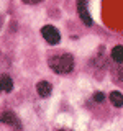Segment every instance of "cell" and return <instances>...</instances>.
I'll list each match as a JSON object with an SVG mask.
<instances>
[{
  "instance_id": "obj_2",
  "label": "cell",
  "mask_w": 123,
  "mask_h": 131,
  "mask_svg": "<svg viewBox=\"0 0 123 131\" xmlns=\"http://www.w3.org/2000/svg\"><path fill=\"white\" fill-rule=\"evenodd\" d=\"M41 36H43V38L46 39V43H49V44H57L59 39H61L59 31H57L54 26H51V25H46V26L41 28Z\"/></svg>"
},
{
  "instance_id": "obj_3",
  "label": "cell",
  "mask_w": 123,
  "mask_h": 131,
  "mask_svg": "<svg viewBox=\"0 0 123 131\" xmlns=\"http://www.w3.org/2000/svg\"><path fill=\"white\" fill-rule=\"evenodd\" d=\"M77 12H79V16L84 21V25L90 26L92 25V16H90L89 10H87V0H77Z\"/></svg>"
},
{
  "instance_id": "obj_5",
  "label": "cell",
  "mask_w": 123,
  "mask_h": 131,
  "mask_svg": "<svg viewBox=\"0 0 123 131\" xmlns=\"http://www.w3.org/2000/svg\"><path fill=\"white\" fill-rule=\"evenodd\" d=\"M12 89H13V80H12V77L7 75V74H2V75H0V92L8 93V92H12Z\"/></svg>"
},
{
  "instance_id": "obj_9",
  "label": "cell",
  "mask_w": 123,
  "mask_h": 131,
  "mask_svg": "<svg viewBox=\"0 0 123 131\" xmlns=\"http://www.w3.org/2000/svg\"><path fill=\"white\" fill-rule=\"evenodd\" d=\"M94 100L98 102V103H102V102L105 100V95H104V92H95L94 93Z\"/></svg>"
},
{
  "instance_id": "obj_6",
  "label": "cell",
  "mask_w": 123,
  "mask_h": 131,
  "mask_svg": "<svg viewBox=\"0 0 123 131\" xmlns=\"http://www.w3.org/2000/svg\"><path fill=\"white\" fill-rule=\"evenodd\" d=\"M36 90H38L39 97L46 98V97L51 95V90H53V87H51V84H49V82H46V80H41V82H38V85H36Z\"/></svg>"
},
{
  "instance_id": "obj_4",
  "label": "cell",
  "mask_w": 123,
  "mask_h": 131,
  "mask_svg": "<svg viewBox=\"0 0 123 131\" xmlns=\"http://www.w3.org/2000/svg\"><path fill=\"white\" fill-rule=\"evenodd\" d=\"M0 121L2 123H5V125H10V126H13V128L16 131H20L22 129V125H20V120L15 116L12 112H2L0 113Z\"/></svg>"
},
{
  "instance_id": "obj_8",
  "label": "cell",
  "mask_w": 123,
  "mask_h": 131,
  "mask_svg": "<svg viewBox=\"0 0 123 131\" xmlns=\"http://www.w3.org/2000/svg\"><path fill=\"white\" fill-rule=\"evenodd\" d=\"M112 57H113L115 62L123 64V46H115L112 49Z\"/></svg>"
},
{
  "instance_id": "obj_1",
  "label": "cell",
  "mask_w": 123,
  "mask_h": 131,
  "mask_svg": "<svg viewBox=\"0 0 123 131\" xmlns=\"http://www.w3.org/2000/svg\"><path fill=\"white\" fill-rule=\"evenodd\" d=\"M48 64H49V67H51L56 74H69L72 71V67H74V59H72L71 54L63 52V54L53 56L51 59H49Z\"/></svg>"
},
{
  "instance_id": "obj_7",
  "label": "cell",
  "mask_w": 123,
  "mask_h": 131,
  "mask_svg": "<svg viewBox=\"0 0 123 131\" xmlns=\"http://www.w3.org/2000/svg\"><path fill=\"white\" fill-rule=\"evenodd\" d=\"M110 102H112L113 106L121 108V106H123V95L120 92H112V93H110Z\"/></svg>"
},
{
  "instance_id": "obj_10",
  "label": "cell",
  "mask_w": 123,
  "mask_h": 131,
  "mask_svg": "<svg viewBox=\"0 0 123 131\" xmlns=\"http://www.w3.org/2000/svg\"><path fill=\"white\" fill-rule=\"evenodd\" d=\"M25 3H28V5H36V3H39L41 0H23Z\"/></svg>"
},
{
  "instance_id": "obj_11",
  "label": "cell",
  "mask_w": 123,
  "mask_h": 131,
  "mask_svg": "<svg viewBox=\"0 0 123 131\" xmlns=\"http://www.w3.org/2000/svg\"><path fill=\"white\" fill-rule=\"evenodd\" d=\"M57 131H69V129H57Z\"/></svg>"
}]
</instances>
